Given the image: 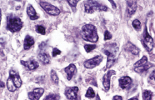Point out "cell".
<instances>
[{
	"label": "cell",
	"instance_id": "obj_36",
	"mask_svg": "<svg viewBox=\"0 0 155 100\" xmlns=\"http://www.w3.org/2000/svg\"><path fill=\"white\" fill-rule=\"evenodd\" d=\"M109 2H110V3H111V4H112V5H113V8H117L116 4H115V3H114V2H113V1H109Z\"/></svg>",
	"mask_w": 155,
	"mask_h": 100
},
{
	"label": "cell",
	"instance_id": "obj_10",
	"mask_svg": "<svg viewBox=\"0 0 155 100\" xmlns=\"http://www.w3.org/2000/svg\"><path fill=\"white\" fill-rule=\"evenodd\" d=\"M9 78L13 82V84H15L17 89H19L23 84V81L21 80V78L19 77V73L15 72V71H13V70L9 71Z\"/></svg>",
	"mask_w": 155,
	"mask_h": 100
},
{
	"label": "cell",
	"instance_id": "obj_31",
	"mask_svg": "<svg viewBox=\"0 0 155 100\" xmlns=\"http://www.w3.org/2000/svg\"><path fill=\"white\" fill-rule=\"evenodd\" d=\"M112 39V34H110V32L108 30H106L104 32V40L105 41H108Z\"/></svg>",
	"mask_w": 155,
	"mask_h": 100
},
{
	"label": "cell",
	"instance_id": "obj_37",
	"mask_svg": "<svg viewBox=\"0 0 155 100\" xmlns=\"http://www.w3.org/2000/svg\"><path fill=\"white\" fill-rule=\"evenodd\" d=\"M128 100H139V99H138V97H133V98H132V99H130Z\"/></svg>",
	"mask_w": 155,
	"mask_h": 100
},
{
	"label": "cell",
	"instance_id": "obj_14",
	"mask_svg": "<svg viewBox=\"0 0 155 100\" xmlns=\"http://www.w3.org/2000/svg\"><path fill=\"white\" fill-rule=\"evenodd\" d=\"M118 82H119V86H120L121 89H126L131 85L132 79H131V78L128 77V76H124V77L121 78Z\"/></svg>",
	"mask_w": 155,
	"mask_h": 100
},
{
	"label": "cell",
	"instance_id": "obj_18",
	"mask_svg": "<svg viewBox=\"0 0 155 100\" xmlns=\"http://www.w3.org/2000/svg\"><path fill=\"white\" fill-rule=\"evenodd\" d=\"M125 48H126V49L128 50V52H130L133 55H137L138 56L139 54V49L135 45H133L132 43H128L127 45L125 46Z\"/></svg>",
	"mask_w": 155,
	"mask_h": 100
},
{
	"label": "cell",
	"instance_id": "obj_17",
	"mask_svg": "<svg viewBox=\"0 0 155 100\" xmlns=\"http://www.w3.org/2000/svg\"><path fill=\"white\" fill-rule=\"evenodd\" d=\"M27 13L28 17H29V19L31 20H37L39 19V15L37 14V13L35 11L34 8L32 6L31 4H29L27 8Z\"/></svg>",
	"mask_w": 155,
	"mask_h": 100
},
{
	"label": "cell",
	"instance_id": "obj_3",
	"mask_svg": "<svg viewBox=\"0 0 155 100\" xmlns=\"http://www.w3.org/2000/svg\"><path fill=\"white\" fill-rule=\"evenodd\" d=\"M23 23L19 17L13 14H9L7 17V28L11 33H16L21 30L23 28Z\"/></svg>",
	"mask_w": 155,
	"mask_h": 100
},
{
	"label": "cell",
	"instance_id": "obj_12",
	"mask_svg": "<svg viewBox=\"0 0 155 100\" xmlns=\"http://www.w3.org/2000/svg\"><path fill=\"white\" fill-rule=\"evenodd\" d=\"M127 13L130 18L132 17L137 10V2L136 1H127Z\"/></svg>",
	"mask_w": 155,
	"mask_h": 100
},
{
	"label": "cell",
	"instance_id": "obj_30",
	"mask_svg": "<svg viewBox=\"0 0 155 100\" xmlns=\"http://www.w3.org/2000/svg\"><path fill=\"white\" fill-rule=\"evenodd\" d=\"M68 4H69L70 6L72 7V8L74 9V11H75V7L78 4V1H74V0H68Z\"/></svg>",
	"mask_w": 155,
	"mask_h": 100
},
{
	"label": "cell",
	"instance_id": "obj_9",
	"mask_svg": "<svg viewBox=\"0 0 155 100\" xmlns=\"http://www.w3.org/2000/svg\"><path fill=\"white\" fill-rule=\"evenodd\" d=\"M116 74V72L113 71V70H109L107 73H105L104 76L103 78V86H104V89L107 92L109 91L110 89V78L112 75Z\"/></svg>",
	"mask_w": 155,
	"mask_h": 100
},
{
	"label": "cell",
	"instance_id": "obj_32",
	"mask_svg": "<svg viewBox=\"0 0 155 100\" xmlns=\"http://www.w3.org/2000/svg\"><path fill=\"white\" fill-rule=\"evenodd\" d=\"M60 54H61V51L58 49H57V48L53 49V51H52V56L53 57H56V56H58Z\"/></svg>",
	"mask_w": 155,
	"mask_h": 100
},
{
	"label": "cell",
	"instance_id": "obj_21",
	"mask_svg": "<svg viewBox=\"0 0 155 100\" xmlns=\"http://www.w3.org/2000/svg\"><path fill=\"white\" fill-rule=\"evenodd\" d=\"M147 63H148L147 56H144V57L141 58L140 60H139L138 62H136L135 63H134V65H133V67H134V68H137V67H140V66L145 65V64H147Z\"/></svg>",
	"mask_w": 155,
	"mask_h": 100
},
{
	"label": "cell",
	"instance_id": "obj_24",
	"mask_svg": "<svg viewBox=\"0 0 155 100\" xmlns=\"http://www.w3.org/2000/svg\"><path fill=\"white\" fill-rule=\"evenodd\" d=\"M50 77H51V80L53 81V83L55 84H58V77L57 75V73L55 72L54 70H51V73H50Z\"/></svg>",
	"mask_w": 155,
	"mask_h": 100
},
{
	"label": "cell",
	"instance_id": "obj_5",
	"mask_svg": "<svg viewBox=\"0 0 155 100\" xmlns=\"http://www.w3.org/2000/svg\"><path fill=\"white\" fill-rule=\"evenodd\" d=\"M40 6L42 7L43 9H44V11L46 12L47 13H48L49 15L52 16H58L60 13V10L59 8L54 6L53 4H49V3H47V2H43L41 1L40 3Z\"/></svg>",
	"mask_w": 155,
	"mask_h": 100
},
{
	"label": "cell",
	"instance_id": "obj_19",
	"mask_svg": "<svg viewBox=\"0 0 155 100\" xmlns=\"http://www.w3.org/2000/svg\"><path fill=\"white\" fill-rule=\"evenodd\" d=\"M38 58L43 63V64H48L50 63V56L47 54V53H45V52L40 53L38 55Z\"/></svg>",
	"mask_w": 155,
	"mask_h": 100
},
{
	"label": "cell",
	"instance_id": "obj_20",
	"mask_svg": "<svg viewBox=\"0 0 155 100\" xmlns=\"http://www.w3.org/2000/svg\"><path fill=\"white\" fill-rule=\"evenodd\" d=\"M151 67H152V64H150V63H148L145 64V65L140 66V67H137V68H133V69H134V71L137 72V73H144V72H147L148 70Z\"/></svg>",
	"mask_w": 155,
	"mask_h": 100
},
{
	"label": "cell",
	"instance_id": "obj_22",
	"mask_svg": "<svg viewBox=\"0 0 155 100\" xmlns=\"http://www.w3.org/2000/svg\"><path fill=\"white\" fill-rule=\"evenodd\" d=\"M7 88H8V91H10V92H14L17 89V87L15 86V84H13V82L9 78H8V81H7Z\"/></svg>",
	"mask_w": 155,
	"mask_h": 100
},
{
	"label": "cell",
	"instance_id": "obj_39",
	"mask_svg": "<svg viewBox=\"0 0 155 100\" xmlns=\"http://www.w3.org/2000/svg\"><path fill=\"white\" fill-rule=\"evenodd\" d=\"M96 100H101L100 97H99V95H98V94H97V95H96Z\"/></svg>",
	"mask_w": 155,
	"mask_h": 100
},
{
	"label": "cell",
	"instance_id": "obj_27",
	"mask_svg": "<svg viewBox=\"0 0 155 100\" xmlns=\"http://www.w3.org/2000/svg\"><path fill=\"white\" fill-rule=\"evenodd\" d=\"M133 27L134 28V29L137 31H139L141 29V23L139 19H134L132 23Z\"/></svg>",
	"mask_w": 155,
	"mask_h": 100
},
{
	"label": "cell",
	"instance_id": "obj_11",
	"mask_svg": "<svg viewBox=\"0 0 155 100\" xmlns=\"http://www.w3.org/2000/svg\"><path fill=\"white\" fill-rule=\"evenodd\" d=\"M44 93V89L43 88H37L34 89L32 92L28 93V97L30 100H39Z\"/></svg>",
	"mask_w": 155,
	"mask_h": 100
},
{
	"label": "cell",
	"instance_id": "obj_15",
	"mask_svg": "<svg viewBox=\"0 0 155 100\" xmlns=\"http://www.w3.org/2000/svg\"><path fill=\"white\" fill-rule=\"evenodd\" d=\"M64 72L66 73L67 74V78L69 80H71L72 78L74 75V73L76 72V66L74 64H69V65L66 67L64 69Z\"/></svg>",
	"mask_w": 155,
	"mask_h": 100
},
{
	"label": "cell",
	"instance_id": "obj_35",
	"mask_svg": "<svg viewBox=\"0 0 155 100\" xmlns=\"http://www.w3.org/2000/svg\"><path fill=\"white\" fill-rule=\"evenodd\" d=\"M149 79H153L155 81V70L151 73V75L149 76Z\"/></svg>",
	"mask_w": 155,
	"mask_h": 100
},
{
	"label": "cell",
	"instance_id": "obj_34",
	"mask_svg": "<svg viewBox=\"0 0 155 100\" xmlns=\"http://www.w3.org/2000/svg\"><path fill=\"white\" fill-rule=\"evenodd\" d=\"M113 100H123V97L119 96V95H116L113 98Z\"/></svg>",
	"mask_w": 155,
	"mask_h": 100
},
{
	"label": "cell",
	"instance_id": "obj_23",
	"mask_svg": "<svg viewBox=\"0 0 155 100\" xmlns=\"http://www.w3.org/2000/svg\"><path fill=\"white\" fill-rule=\"evenodd\" d=\"M85 97L86 98H89V99H93V98L96 97V93H95V92L93 91V89L91 87H89L88 90H87V92L85 93Z\"/></svg>",
	"mask_w": 155,
	"mask_h": 100
},
{
	"label": "cell",
	"instance_id": "obj_2",
	"mask_svg": "<svg viewBox=\"0 0 155 100\" xmlns=\"http://www.w3.org/2000/svg\"><path fill=\"white\" fill-rule=\"evenodd\" d=\"M82 37L85 41L96 43L98 40L97 29L93 24H84L82 27Z\"/></svg>",
	"mask_w": 155,
	"mask_h": 100
},
{
	"label": "cell",
	"instance_id": "obj_29",
	"mask_svg": "<svg viewBox=\"0 0 155 100\" xmlns=\"http://www.w3.org/2000/svg\"><path fill=\"white\" fill-rule=\"evenodd\" d=\"M59 99V96L54 93H50L43 100H58Z\"/></svg>",
	"mask_w": 155,
	"mask_h": 100
},
{
	"label": "cell",
	"instance_id": "obj_26",
	"mask_svg": "<svg viewBox=\"0 0 155 100\" xmlns=\"http://www.w3.org/2000/svg\"><path fill=\"white\" fill-rule=\"evenodd\" d=\"M35 29H36V32L39 34H42V35H44L46 34V30H45V28L42 26V25H37L36 28H35Z\"/></svg>",
	"mask_w": 155,
	"mask_h": 100
},
{
	"label": "cell",
	"instance_id": "obj_7",
	"mask_svg": "<svg viewBox=\"0 0 155 100\" xmlns=\"http://www.w3.org/2000/svg\"><path fill=\"white\" fill-rule=\"evenodd\" d=\"M103 56L102 55H98L94 58H91V59H89V60H86L83 63V65L85 67L86 69H92L93 68L97 67L101 63V62L103 61Z\"/></svg>",
	"mask_w": 155,
	"mask_h": 100
},
{
	"label": "cell",
	"instance_id": "obj_38",
	"mask_svg": "<svg viewBox=\"0 0 155 100\" xmlns=\"http://www.w3.org/2000/svg\"><path fill=\"white\" fill-rule=\"evenodd\" d=\"M1 88H2V89H4V84L3 81H1Z\"/></svg>",
	"mask_w": 155,
	"mask_h": 100
},
{
	"label": "cell",
	"instance_id": "obj_16",
	"mask_svg": "<svg viewBox=\"0 0 155 100\" xmlns=\"http://www.w3.org/2000/svg\"><path fill=\"white\" fill-rule=\"evenodd\" d=\"M34 44V39L30 35H27L24 39L23 42V49L25 50L29 49Z\"/></svg>",
	"mask_w": 155,
	"mask_h": 100
},
{
	"label": "cell",
	"instance_id": "obj_25",
	"mask_svg": "<svg viewBox=\"0 0 155 100\" xmlns=\"http://www.w3.org/2000/svg\"><path fill=\"white\" fill-rule=\"evenodd\" d=\"M152 96H153V93L149 90H145L143 93V99H144V100H152Z\"/></svg>",
	"mask_w": 155,
	"mask_h": 100
},
{
	"label": "cell",
	"instance_id": "obj_28",
	"mask_svg": "<svg viewBox=\"0 0 155 100\" xmlns=\"http://www.w3.org/2000/svg\"><path fill=\"white\" fill-rule=\"evenodd\" d=\"M97 48V46L95 44H85L84 45V49L87 53H90L92 52L93 49H95Z\"/></svg>",
	"mask_w": 155,
	"mask_h": 100
},
{
	"label": "cell",
	"instance_id": "obj_1",
	"mask_svg": "<svg viewBox=\"0 0 155 100\" xmlns=\"http://www.w3.org/2000/svg\"><path fill=\"white\" fill-rule=\"evenodd\" d=\"M103 52L104 54L107 55V63H106V67L104 68V69H109L112 67L115 62H116V57L117 53H118V47H117L116 43H107L105 44L104 49H103Z\"/></svg>",
	"mask_w": 155,
	"mask_h": 100
},
{
	"label": "cell",
	"instance_id": "obj_13",
	"mask_svg": "<svg viewBox=\"0 0 155 100\" xmlns=\"http://www.w3.org/2000/svg\"><path fill=\"white\" fill-rule=\"evenodd\" d=\"M20 63L28 70H34L39 68V63L35 60H28V61L21 60Z\"/></svg>",
	"mask_w": 155,
	"mask_h": 100
},
{
	"label": "cell",
	"instance_id": "obj_33",
	"mask_svg": "<svg viewBox=\"0 0 155 100\" xmlns=\"http://www.w3.org/2000/svg\"><path fill=\"white\" fill-rule=\"evenodd\" d=\"M88 83H89V84H92L93 85H94V86H96L97 87V83H96V80H95V78H92L91 79H90V81H87Z\"/></svg>",
	"mask_w": 155,
	"mask_h": 100
},
{
	"label": "cell",
	"instance_id": "obj_4",
	"mask_svg": "<svg viewBox=\"0 0 155 100\" xmlns=\"http://www.w3.org/2000/svg\"><path fill=\"white\" fill-rule=\"evenodd\" d=\"M108 7L98 1H86L84 3V11L86 13H93L95 11H107Z\"/></svg>",
	"mask_w": 155,
	"mask_h": 100
},
{
	"label": "cell",
	"instance_id": "obj_6",
	"mask_svg": "<svg viewBox=\"0 0 155 100\" xmlns=\"http://www.w3.org/2000/svg\"><path fill=\"white\" fill-rule=\"evenodd\" d=\"M143 43H144L145 49H146L147 51H148V52H150V51L154 49V39H153V38L149 35V34H148L147 27L144 28V37H143Z\"/></svg>",
	"mask_w": 155,
	"mask_h": 100
},
{
	"label": "cell",
	"instance_id": "obj_8",
	"mask_svg": "<svg viewBox=\"0 0 155 100\" xmlns=\"http://www.w3.org/2000/svg\"><path fill=\"white\" fill-rule=\"evenodd\" d=\"M78 88V87H68L65 89L64 94L68 99L69 100H77Z\"/></svg>",
	"mask_w": 155,
	"mask_h": 100
}]
</instances>
